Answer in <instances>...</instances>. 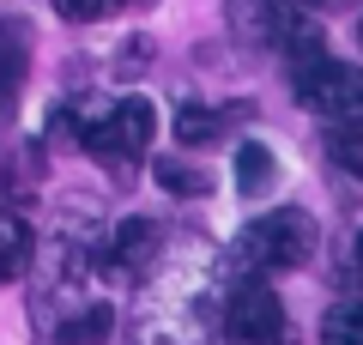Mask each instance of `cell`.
<instances>
[{"label": "cell", "mask_w": 363, "mask_h": 345, "mask_svg": "<svg viewBox=\"0 0 363 345\" xmlns=\"http://www.w3.org/2000/svg\"><path fill=\"white\" fill-rule=\"evenodd\" d=\"M291 91L309 115L321 121H363V67L351 61H333V55H315V61L291 67Z\"/></svg>", "instance_id": "obj_3"}, {"label": "cell", "mask_w": 363, "mask_h": 345, "mask_svg": "<svg viewBox=\"0 0 363 345\" xmlns=\"http://www.w3.org/2000/svg\"><path fill=\"white\" fill-rule=\"evenodd\" d=\"M55 128H61L67 140H79L104 170H133V158H145V146H152V133H157V109L145 97L79 103V109L67 103V109L55 115Z\"/></svg>", "instance_id": "obj_2"}, {"label": "cell", "mask_w": 363, "mask_h": 345, "mask_svg": "<svg viewBox=\"0 0 363 345\" xmlns=\"http://www.w3.org/2000/svg\"><path fill=\"white\" fill-rule=\"evenodd\" d=\"M357 37H363V18H357Z\"/></svg>", "instance_id": "obj_18"}, {"label": "cell", "mask_w": 363, "mask_h": 345, "mask_svg": "<svg viewBox=\"0 0 363 345\" xmlns=\"http://www.w3.org/2000/svg\"><path fill=\"white\" fill-rule=\"evenodd\" d=\"M272 182H279V158L260 140H242L236 146V194L242 200H260V194H272Z\"/></svg>", "instance_id": "obj_8"}, {"label": "cell", "mask_w": 363, "mask_h": 345, "mask_svg": "<svg viewBox=\"0 0 363 345\" xmlns=\"http://www.w3.org/2000/svg\"><path fill=\"white\" fill-rule=\"evenodd\" d=\"M25 73H30V31L18 18H0V121H13Z\"/></svg>", "instance_id": "obj_6"}, {"label": "cell", "mask_w": 363, "mask_h": 345, "mask_svg": "<svg viewBox=\"0 0 363 345\" xmlns=\"http://www.w3.org/2000/svg\"><path fill=\"white\" fill-rule=\"evenodd\" d=\"M224 333L242 345H285L291 321H285V303L272 297V285H236L230 297H224Z\"/></svg>", "instance_id": "obj_4"}, {"label": "cell", "mask_w": 363, "mask_h": 345, "mask_svg": "<svg viewBox=\"0 0 363 345\" xmlns=\"http://www.w3.org/2000/svg\"><path fill=\"white\" fill-rule=\"evenodd\" d=\"M109 333H116V309L91 297V303H73V315L61 321V333H55V339H61V345H104Z\"/></svg>", "instance_id": "obj_9"}, {"label": "cell", "mask_w": 363, "mask_h": 345, "mask_svg": "<svg viewBox=\"0 0 363 345\" xmlns=\"http://www.w3.org/2000/svg\"><path fill=\"white\" fill-rule=\"evenodd\" d=\"M327 152H333V164H339V170L363 176V121H339V128L327 133Z\"/></svg>", "instance_id": "obj_13"}, {"label": "cell", "mask_w": 363, "mask_h": 345, "mask_svg": "<svg viewBox=\"0 0 363 345\" xmlns=\"http://www.w3.org/2000/svg\"><path fill=\"white\" fill-rule=\"evenodd\" d=\"M321 345H363V303H333L327 309Z\"/></svg>", "instance_id": "obj_12"}, {"label": "cell", "mask_w": 363, "mask_h": 345, "mask_svg": "<svg viewBox=\"0 0 363 345\" xmlns=\"http://www.w3.org/2000/svg\"><path fill=\"white\" fill-rule=\"evenodd\" d=\"M309 18H327V13H345V6H357V0H297Z\"/></svg>", "instance_id": "obj_15"}, {"label": "cell", "mask_w": 363, "mask_h": 345, "mask_svg": "<svg viewBox=\"0 0 363 345\" xmlns=\"http://www.w3.org/2000/svg\"><path fill=\"white\" fill-rule=\"evenodd\" d=\"M37 261V236H30L25 212H13V206H0V285L25 279V267Z\"/></svg>", "instance_id": "obj_7"}, {"label": "cell", "mask_w": 363, "mask_h": 345, "mask_svg": "<svg viewBox=\"0 0 363 345\" xmlns=\"http://www.w3.org/2000/svg\"><path fill=\"white\" fill-rule=\"evenodd\" d=\"M357 273H363V230H357ZM357 303H363V297H357Z\"/></svg>", "instance_id": "obj_16"}, {"label": "cell", "mask_w": 363, "mask_h": 345, "mask_svg": "<svg viewBox=\"0 0 363 345\" xmlns=\"http://www.w3.org/2000/svg\"><path fill=\"white\" fill-rule=\"evenodd\" d=\"M128 6H152V0H128Z\"/></svg>", "instance_id": "obj_17"}, {"label": "cell", "mask_w": 363, "mask_h": 345, "mask_svg": "<svg viewBox=\"0 0 363 345\" xmlns=\"http://www.w3.org/2000/svg\"><path fill=\"white\" fill-rule=\"evenodd\" d=\"M152 176H157V188L176 194V200H200V194H212V176L200 164H182V158H157Z\"/></svg>", "instance_id": "obj_10"}, {"label": "cell", "mask_w": 363, "mask_h": 345, "mask_svg": "<svg viewBox=\"0 0 363 345\" xmlns=\"http://www.w3.org/2000/svg\"><path fill=\"white\" fill-rule=\"evenodd\" d=\"M224 133V109H206V103H182L176 109V140L182 146H212Z\"/></svg>", "instance_id": "obj_11"}, {"label": "cell", "mask_w": 363, "mask_h": 345, "mask_svg": "<svg viewBox=\"0 0 363 345\" xmlns=\"http://www.w3.org/2000/svg\"><path fill=\"white\" fill-rule=\"evenodd\" d=\"M157 248H164V230L152 224V218H121L116 236H109V267L121 273V279H145L157 261Z\"/></svg>", "instance_id": "obj_5"}, {"label": "cell", "mask_w": 363, "mask_h": 345, "mask_svg": "<svg viewBox=\"0 0 363 345\" xmlns=\"http://www.w3.org/2000/svg\"><path fill=\"white\" fill-rule=\"evenodd\" d=\"M315 243H321V230H315V218L303 206H272L255 224H242L224 267H230L236 285H272L279 273H297L315 255Z\"/></svg>", "instance_id": "obj_1"}, {"label": "cell", "mask_w": 363, "mask_h": 345, "mask_svg": "<svg viewBox=\"0 0 363 345\" xmlns=\"http://www.w3.org/2000/svg\"><path fill=\"white\" fill-rule=\"evenodd\" d=\"M128 0H55V13L67 18V25H97V18H109V13H121Z\"/></svg>", "instance_id": "obj_14"}]
</instances>
